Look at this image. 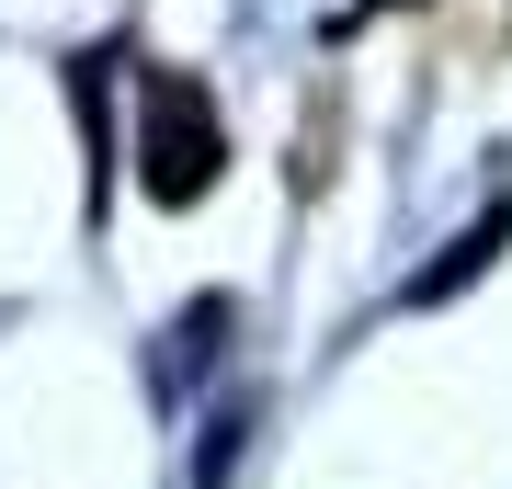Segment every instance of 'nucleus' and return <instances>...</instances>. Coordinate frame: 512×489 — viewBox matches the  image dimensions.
<instances>
[{
	"instance_id": "f257e3e1",
	"label": "nucleus",
	"mask_w": 512,
	"mask_h": 489,
	"mask_svg": "<svg viewBox=\"0 0 512 489\" xmlns=\"http://www.w3.org/2000/svg\"><path fill=\"white\" fill-rule=\"evenodd\" d=\"M217 171H228L217 91L183 80V69H137V182H148V205H194Z\"/></svg>"
},
{
	"instance_id": "f03ea898",
	"label": "nucleus",
	"mask_w": 512,
	"mask_h": 489,
	"mask_svg": "<svg viewBox=\"0 0 512 489\" xmlns=\"http://www.w3.org/2000/svg\"><path fill=\"white\" fill-rule=\"evenodd\" d=\"M501 239H512V205H490L478 228H456V239H444V262H433V273H410V308H433V296H456L467 273H478V262L501 251Z\"/></svg>"
}]
</instances>
